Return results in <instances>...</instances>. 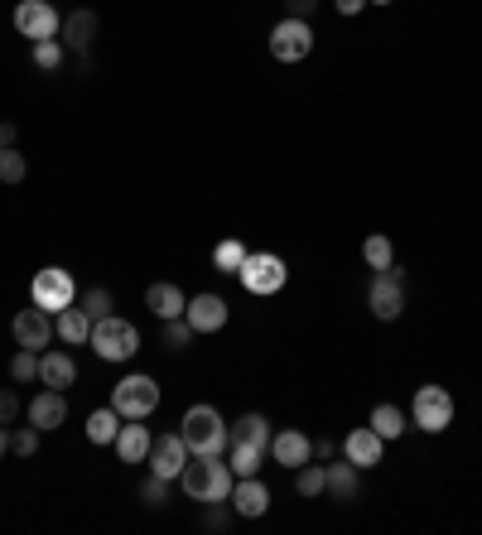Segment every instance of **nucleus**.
I'll return each instance as SVG.
<instances>
[{
	"mask_svg": "<svg viewBox=\"0 0 482 535\" xmlns=\"http://www.w3.org/2000/svg\"><path fill=\"white\" fill-rule=\"evenodd\" d=\"M227 299L222 295H193L188 299V309H184V319L193 333H217V328H227Z\"/></svg>",
	"mask_w": 482,
	"mask_h": 535,
	"instance_id": "nucleus-14",
	"label": "nucleus"
},
{
	"mask_svg": "<svg viewBox=\"0 0 482 535\" xmlns=\"http://www.w3.org/2000/svg\"><path fill=\"white\" fill-rule=\"evenodd\" d=\"M10 333H15V348H29V352H44L58 338L54 314H49V309H39V304L20 309V314L10 319Z\"/></svg>",
	"mask_w": 482,
	"mask_h": 535,
	"instance_id": "nucleus-11",
	"label": "nucleus"
},
{
	"mask_svg": "<svg viewBox=\"0 0 482 535\" xmlns=\"http://www.w3.org/2000/svg\"><path fill=\"white\" fill-rule=\"evenodd\" d=\"M405 270L401 266H386L372 275V290H367V304H372V314L381 323H396L405 314V290H401Z\"/></svg>",
	"mask_w": 482,
	"mask_h": 535,
	"instance_id": "nucleus-8",
	"label": "nucleus"
},
{
	"mask_svg": "<svg viewBox=\"0 0 482 535\" xmlns=\"http://www.w3.org/2000/svg\"><path fill=\"white\" fill-rule=\"evenodd\" d=\"M323 473H328L323 492H328L333 502H357V492H362V482H357V463H328Z\"/></svg>",
	"mask_w": 482,
	"mask_h": 535,
	"instance_id": "nucleus-22",
	"label": "nucleus"
},
{
	"mask_svg": "<svg viewBox=\"0 0 482 535\" xmlns=\"http://www.w3.org/2000/svg\"><path fill=\"white\" fill-rule=\"evenodd\" d=\"M343 454H348V463H357V473H362V468H376V463H381L386 439H381L372 425H357L348 439H343Z\"/></svg>",
	"mask_w": 482,
	"mask_h": 535,
	"instance_id": "nucleus-15",
	"label": "nucleus"
},
{
	"mask_svg": "<svg viewBox=\"0 0 482 535\" xmlns=\"http://www.w3.org/2000/svg\"><path fill=\"white\" fill-rule=\"evenodd\" d=\"M362 5H367V0H338V15H357Z\"/></svg>",
	"mask_w": 482,
	"mask_h": 535,
	"instance_id": "nucleus-42",
	"label": "nucleus"
},
{
	"mask_svg": "<svg viewBox=\"0 0 482 535\" xmlns=\"http://www.w3.org/2000/svg\"><path fill=\"white\" fill-rule=\"evenodd\" d=\"M362 261H367L372 270L396 266V246H391V237H381V232H376V237L362 241Z\"/></svg>",
	"mask_w": 482,
	"mask_h": 535,
	"instance_id": "nucleus-29",
	"label": "nucleus"
},
{
	"mask_svg": "<svg viewBox=\"0 0 482 535\" xmlns=\"http://www.w3.org/2000/svg\"><path fill=\"white\" fill-rule=\"evenodd\" d=\"M10 376H15V381H39V352H29V348L15 352V357H10Z\"/></svg>",
	"mask_w": 482,
	"mask_h": 535,
	"instance_id": "nucleus-33",
	"label": "nucleus"
},
{
	"mask_svg": "<svg viewBox=\"0 0 482 535\" xmlns=\"http://www.w3.org/2000/svg\"><path fill=\"white\" fill-rule=\"evenodd\" d=\"M15 135H20V131H15L10 121H0V150H5V145H15Z\"/></svg>",
	"mask_w": 482,
	"mask_h": 535,
	"instance_id": "nucleus-41",
	"label": "nucleus"
},
{
	"mask_svg": "<svg viewBox=\"0 0 482 535\" xmlns=\"http://www.w3.org/2000/svg\"><path fill=\"white\" fill-rule=\"evenodd\" d=\"M285 5H290V15H295V20H309V15L319 10V0H285Z\"/></svg>",
	"mask_w": 482,
	"mask_h": 535,
	"instance_id": "nucleus-39",
	"label": "nucleus"
},
{
	"mask_svg": "<svg viewBox=\"0 0 482 535\" xmlns=\"http://www.w3.org/2000/svg\"><path fill=\"white\" fill-rule=\"evenodd\" d=\"M232 482H237V473L222 454H188L184 473H179V487L188 492V502H203V507H222Z\"/></svg>",
	"mask_w": 482,
	"mask_h": 535,
	"instance_id": "nucleus-1",
	"label": "nucleus"
},
{
	"mask_svg": "<svg viewBox=\"0 0 482 535\" xmlns=\"http://www.w3.org/2000/svg\"><path fill=\"white\" fill-rule=\"evenodd\" d=\"M58 63H63V44H58V39H39V44H34V68L54 73Z\"/></svg>",
	"mask_w": 482,
	"mask_h": 535,
	"instance_id": "nucleus-35",
	"label": "nucleus"
},
{
	"mask_svg": "<svg viewBox=\"0 0 482 535\" xmlns=\"http://www.w3.org/2000/svg\"><path fill=\"white\" fill-rule=\"evenodd\" d=\"M150 473L155 478H169V482H179V473H184V463H188V444H184V434H155L150 439Z\"/></svg>",
	"mask_w": 482,
	"mask_h": 535,
	"instance_id": "nucleus-12",
	"label": "nucleus"
},
{
	"mask_svg": "<svg viewBox=\"0 0 482 535\" xmlns=\"http://www.w3.org/2000/svg\"><path fill=\"white\" fill-rule=\"evenodd\" d=\"M323 482H328V473H323V463H304V468H295V492L299 497H323Z\"/></svg>",
	"mask_w": 482,
	"mask_h": 535,
	"instance_id": "nucleus-30",
	"label": "nucleus"
},
{
	"mask_svg": "<svg viewBox=\"0 0 482 535\" xmlns=\"http://www.w3.org/2000/svg\"><path fill=\"white\" fill-rule=\"evenodd\" d=\"M246 256H251V251H246L237 237H227V241H217V246H213V266L222 270V275H241Z\"/></svg>",
	"mask_w": 482,
	"mask_h": 535,
	"instance_id": "nucleus-28",
	"label": "nucleus"
},
{
	"mask_svg": "<svg viewBox=\"0 0 482 535\" xmlns=\"http://www.w3.org/2000/svg\"><path fill=\"white\" fill-rule=\"evenodd\" d=\"M270 439H275V434H270V420L261 410H246L237 425H232V444H251V449H266L270 454Z\"/></svg>",
	"mask_w": 482,
	"mask_h": 535,
	"instance_id": "nucleus-24",
	"label": "nucleus"
},
{
	"mask_svg": "<svg viewBox=\"0 0 482 535\" xmlns=\"http://www.w3.org/2000/svg\"><path fill=\"white\" fill-rule=\"evenodd\" d=\"M73 54H87L92 49V39H97V15L92 10H73V15H63V34H58Z\"/></svg>",
	"mask_w": 482,
	"mask_h": 535,
	"instance_id": "nucleus-21",
	"label": "nucleus"
},
{
	"mask_svg": "<svg viewBox=\"0 0 482 535\" xmlns=\"http://www.w3.org/2000/svg\"><path fill=\"white\" fill-rule=\"evenodd\" d=\"M39 381H44V386H54V391H68V386L78 381V362H73V352H63V348L39 352Z\"/></svg>",
	"mask_w": 482,
	"mask_h": 535,
	"instance_id": "nucleus-17",
	"label": "nucleus"
},
{
	"mask_svg": "<svg viewBox=\"0 0 482 535\" xmlns=\"http://www.w3.org/2000/svg\"><path fill=\"white\" fill-rule=\"evenodd\" d=\"M164 343L174 352H184L188 343H193V328H188V319H169L164 323Z\"/></svg>",
	"mask_w": 482,
	"mask_h": 535,
	"instance_id": "nucleus-37",
	"label": "nucleus"
},
{
	"mask_svg": "<svg viewBox=\"0 0 482 535\" xmlns=\"http://www.w3.org/2000/svg\"><path fill=\"white\" fill-rule=\"evenodd\" d=\"M270 54L280 58V63H304V58L314 54V29H309V20L285 15L280 25L270 29Z\"/></svg>",
	"mask_w": 482,
	"mask_h": 535,
	"instance_id": "nucleus-10",
	"label": "nucleus"
},
{
	"mask_svg": "<svg viewBox=\"0 0 482 535\" xmlns=\"http://www.w3.org/2000/svg\"><path fill=\"white\" fill-rule=\"evenodd\" d=\"M54 328H58V343H68V348H82L92 338V319L82 314V304H68L63 314H54Z\"/></svg>",
	"mask_w": 482,
	"mask_h": 535,
	"instance_id": "nucleus-23",
	"label": "nucleus"
},
{
	"mask_svg": "<svg viewBox=\"0 0 482 535\" xmlns=\"http://www.w3.org/2000/svg\"><path fill=\"white\" fill-rule=\"evenodd\" d=\"M92 352L102 357V362H131L135 352H140V333H135L131 319H121V314H107V319L92 323Z\"/></svg>",
	"mask_w": 482,
	"mask_h": 535,
	"instance_id": "nucleus-3",
	"label": "nucleus"
},
{
	"mask_svg": "<svg viewBox=\"0 0 482 535\" xmlns=\"http://www.w3.org/2000/svg\"><path fill=\"white\" fill-rule=\"evenodd\" d=\"M150 439H155V434H150V429L140 425V420H126L111 449L121 454V463H145V458H150Z\"/></svg>",
	"mask_w": 482,
	"mask_h": 535,
	"instance_id": "nucleus-20",
	"label": "nucleus"
},
{
	"mask_svg": "<svg viewBox=\"0 0 482 535\" xmlns=\"http://www.w3.org/2000/svg\"><path fill=\"white\" fill-rule=\"evenodd\" d=\"M111 410H116L121 420H150V415L160 410L155 376H126V381H116V386H111Z\"/></svg>",
	"mask_w": 482,
	"mask_h": 535,
	"instance_id": "nucleus-4",
	"label": "nucleus"
},
{
	"mask_svg": "<svg viewBox=\"0 0 482 535\" xmlns=\"http://www.w3.org/2000/svg\"><path fill=\"white\" fill-rule=\"evenodd\" d=\"M266 449H251V444H232V454H227V463H232V473L237 478H256L261 468H266Z\"/></svg>",
	"mask_w": 482,
	"mask_h": 535,
	"instance_id": "nucleus-27",
	"label": "nucleus"
},
{
	"mask_svg": "<svg viewBox=\"0 0 482 535\" xmlns=\"http://www.w3.org/2000/svg\"><path fill=\"white\" fill-rule=\"evenodd\" d=\"M121 425H126V420H121L111 405H102V410H92V415H87V439H92V444H116Z\"/></svg>",
	"mask_w": 482,
	"mask_h": 535,
	"instance_id": "nucleus-25",
	"label": "nucleus"
},
{
	"mask_svg": "<svg viewBox=\"0 0 482 535\" xmlns=\"http://www.w3.org/2000/svg\"><path fill=\"white\" fill-rule=\"evenodd\" d=\"M140 502H145V507H164V502H169V478H155V473H150V478L140 482Z\"/></svg>",
	"mask_w": 482,
	"mask_h": 535,
	"instance_id": "nucleus-36",
	"label": "nucleus"
},
{
	"mask_svg": "<svg viewBox=\"0 0 482 535\" xmlns=\"http://www.w3.org/2000/svg\"><path fill=\"white\" fill-rule=\"evenodd\" d=\"M39 434H44V429H34V425H25V429H10V454L34 458V449H39Z\"/></svg>",
	"mask_w": 482,
	"mask_h": 535,
	"instance_id": "nucleus-34",
	"label": "nucleus"
},
{
	"mask_svg": "<svg viewBox=\"0 0 482 535\" xmlns=\"http://www.w3.org/2000/svg\"><path fill=\"white\" fill-rule=\"evenodd\" d=\"M179 434H184L188 454H222V449L232 444V425L217 415L213 405H188Z\"/></svg>",
	"mask_w": 482,
	"mask_h": 535,
	"instance_id": "nucleus-2",
	"label": "nucleus"
},
{
	"mask_svg": "<svg viewBox=\"0 0 482 535\" xmlns=\"http://www.w3.org/2000/svg\"><path fill=\"white\" fill-rule=\"evenodd\" d=\"M25 174H29V164H25V155L15 150V145H5L0 150V184H25Z\"/></svg>",
	"mask_w": 482,
	"mask_h": 535,
	"instance_id": "nucleus-31",
	"label": "nucleus"
},
{
	"mask_svg": "<svg viewBox=\"0 0 482 535\" xmlns=\"http://www.w3.org/2000/svg\"><path fill=\"white\" fill-rule=\"evenodd\" d=\"M15 420H20V396L0 391V425H15Z\"/></svg>",
	"mask_w": 482,
	"mask_h": 535,
	"instance_id": "nucleus-38",
	"label": "nucleus"
},
{
	"mask_svg": "<svg viewBox=\"0 0 482 535\" xmlns=\"http://www.w3.org/2000/svg\"><path fill=\"white\" fill-rule=\"evenodd\" d=\"M25 415H29V425H34V429H44V434H49V429H58L63 420H68V401H63V391L44 386V391L29 401Z\"/></svg>",
	"mask_w": 482,
	"mask_h": 535,
	"instance_id": "nucleus-18",
	"label": "nucleus"
},
{
	"mask_svg": "<svg viewBox=\"0 0 482 535\" xmlns=\"http://www.w3.org/2000/svg\"><path fill=\"white\" fill-rule=\"evenodd\" d=\"M241 285L251 290V295H280L285 290V280H290V270H285V261L275 256V251H251L246 256V266H241V275H237Z\"/></svg>",
	"mask_w": 482,
	"mask_h": 535,
	"instance_id": "nucleus-5",
	"label": "nucleus"
},
{
	"mask_svg": "<svg viewBox=\"0 0 482 535\" xmlns=\"http://www.w3.org/2000/svg\"><path fill=\"white\" fill-rule=\"evenodd\" d=\"M410 415H415V425L425 429V434H444V429L454 425V396L444 391V386H420L415 391V401H410Z\"/></svg>",
	"mask_w": 482,
	"mask_h": 535,
	"instance_id": "nucleus-7",
	"label": "nucleus"
},
{
	"mask_svg": "<svg viewBox=\"0 0 482 535\" xmlns=\"http://www.w3.org/2000/svg\"><path fill=\"white\" fill-rule=\"evenodd\" d=\"M111 309H116V299H111L107 285H92V290L82 295V314H87L92 323H97V319H107Z\"/></svg>",
	"mask_w": 482,
	"mask_h": 535,
	"instance_id": "nucleus-32",
	"label": "nucleus"
},
{
	"mask_svg": "<svg viewBox=\"0 0 482 535\" xmlns=\"http://www.w3.org/2000/svg\"><path fill=\"white\" fill-rule=\"evenodd\" d=\"M5 454H10V429L0 425V458H5Z\"/></svg>",
	"mask_w": 482,
	"mask_h": 535,
	"instance_id": "nucleus-43",
	"label": "nucleus"
},
{
	"mask_svg": "<svg viewBox=\"0 0 482 535\" xmlns=\"http://www.w3.org/2000/svg\"><path fill=\"white\" fill-rule=\"evenodd\" d=\"M270 458H275L280 468H290V473H295V468H304V463L314 458V439H309V434H299V429H285V434H275V439H270Z\"/></svg>",
	"mask_w": 482,
	"mask_h": 535,
	"instance_id": "nucleus-16",
	"label": "nucleus"
},
{
	"mask_svg": "<svg viewBox=\"0 0 482 535\" xmlns=\"http://www.w3.org/2000/svg\"><path fill=\"white\" fill-rule=\"evenodd\" d=\"M145 309L155 314L160 323L169 319H184V309H188V295L179 290V285H169V280H160V285H150L145 290Z\"/></svg>",
	"mask_w": 482,
	"mask_h": 535,
	"instance_id": "nucleus-19",
	"label": "nucleus"
},
{
	"mask_svg": "<svg viewBox=\"0 0 482 535\" xmlns=\"http://www.w3.org/2000/svg\"><path fill=\"white\" fill-rule=\"evenodd\" d=\"M367 5H396V0H367Z\"/></svg>",
	"mask_w": 482,
	"mask_h": 535,
	"instance_id": "nucleus-44",
	"label": "nucleus"
},
{
	"mask_svg": "<svg viewBox=\"0 0 482 535\" xmlns=\"http://www.w3.org/2000/svg\"><path fill=\"white\" fill-rule=\"evenodd\" d=\"M367 425H372L381 439H401V434H405V410H401V405H391V401H381L372 410V420H367Z\"/></svg>",
	"mask_w": 482,
	"mask_h": 535,
	"instance_id": "nucleus-26",
	"label": "nucleus"
},
{
	"mask_svg": "<svg viewBox=\"0 0 482 535\" xmlns=\"http://www.w3.org/2000/svg\"><path fill=\"white\" fill-rule=\"evenodd\" d=\"M29 299L39 309H49V314H63L68 304H78V285H73V275L63 266H44L34 275V285H29Z\"/></svg>",
	"mask_w": 482,
	"mask_h": 535,
	"instance_id": "nucleus-6",
	"label": "nucleus"
},
{
	"mask_svg": "<svg viewBox=\"0 0 482 535\" xmlns=\"http://www.w3.org/2000/svg\"><path fill=\"white\" fill-rule=\"evenodd\" d=\"M10 20H15V29L25 34L29 44H39V39H58V34H63V15L54 10V0H20Z\"/></svg>",
	"mask_w": 482,
	"mask_h": 535,
	"instance_id": "nucleus-9",
	"label": "nucleus"
},
{
	"mask_svg": "<svg viewBox=\"0 0 482 535\" xmlns=\"http://www.w3.org/2000/svg\"><path fill=\"white\" fill-rule=\"evenodd\" d=\"M338 454V444H333V439H319V444H314V458H333Z\"/></svg>",
	"mask_w": 482,
	"mask_h": 535,
	"instance_id": "nucleus-40",
	"label": "nucleus"
},
{
	"mask_svg": "<svg viewBox=\"0 0 482 535\" xmlns=\"http://www.w3.org/2000/svg\"><path fill=\"white\" fill-rule=\"evenodd\" d=\"M227 507L237 511V516H246V521H256V516L270 511V487L261 478H237L232 492H227Z\"/></svg>",
	"mask_w": 482,
	"mask_h": 535,
	"instance_id": "nucleus-13",
	"label": "nucleus"
}]
</instances>
